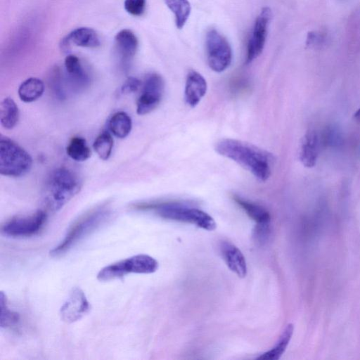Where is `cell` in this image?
<instances>
[{
  "label": "cell",
  "instance_id": "6da1fadb",
  "mask_svg": "<svg viewBox=\"0 0 360 360\" xmlns=\"http://www.w3.org/2000/svg\"><path fill=\"white\" fill-rule=\"evenodd\" d=\"M215 150L238 164L261 181H266L271 176V154L252 143L224 139L216 143Z\"/></svg>",
  "mask_w": 360,
  "mask_h": 360
},
{
  "label": "cell",
  "instance_id": "7a4b0ae2",
  "mask_svg": "<svg viewBox=\"0 0 360 360\" xmlns=\"http://www.w3.org/2000/svg\"><path fill=\"white\" fill-rule=\"evenodd\" d=\"M81 189V182L72 171L65 167L53 170L49 176L44 189V200L52 211L60 210Z\"/></svg>",
  "mask_w": 360,
  "mask_h": 360
},
{
  "label": "cell",
  "instance_id": "3957f363",
  "mask_svg": "<svg viewBox=\"0 0 360 360\" xmlns=\"http://www.w3.org/2000/svg\"><path fill=\"white\" fill-rule=\"evenodd\" d=\"M140 207L152 209L165 219L195 224L207 231H213L217 227L214 219L207 212L181 203L162 202L141 205Z\"/></svg>",
  "mask_w": 360,
  "mask_h": 360
},
{
  "label": "cell",
  "instance_id": "277c9868",
  "mask_svg": "<svg viewBox=\"0 0 360 360\" xmlns=\"http://www.w3.org/2000/svg\"><path fill=\"white\" fill-rule=\"evenodd\" d=\"M32 166L30 155L8 137L0 139V173L19 177L27 174Z\"/></svg>",
  "mask_w": 360,
  "mask_h": 360
},
{
  "label": "cell",
  "instance_id": "5b68a950",
  "mask_svg": "<svg viewBox=\"0 0 360 360\" xmlns=\"http://www.w3.org/2000/svg\"><path fill=\"white\" fill-rule=\"evenodd\" d=\"M105 209H98L75 223L60 243L50 251L52 257H59L68 251L82 238L100 226L109 217Z\"/></svg>",
  "mask_w": 360,
  "mask_h": 360
},
{
  "label": "cell",
  "instance_id": "8992f818",
  "mask_svg": "<svg viewBox=\"0 0 360 360\" xmlns=\"http://www.w3.org/2000/svg\"><path fill=\"white\" fill-rule=\"evenodd\" d=\"M158 268V261L153 257L139 254L122 259L101 269L97 274L100 281H108L131 274H152Z\"/></svg>",
  "mask_w": 360,
  "mask_h": 360
},
{
  "label": "cell",
  "instance_id": "52a82bcc",
  "mask_svg": "<svg viewBox=\"0 0 360 360\" xmlns=\"http://www.w3.org/2000/svg\"><path fill=\"white\" fill-rule=\"evenodd\" d=\"M205 49L209 67L216 72L224 71L232 60V51L226 39L214 29L205 37Z\"/></svg>",
  "mask_w": 360,
  "mask_h": 360
},
{
  "label": "cell",
  "instance_id": "ba28073f",
  "mask_svg": "<svg viewBox=\"0 0 360 360\" xmlns=\"http://www.w3.org/2000/svg\"><path fill=\"white\" fill-rule=\"evenodd\" d=\"M46 213L43 210L11 219L1 227V233L9 237H28L38 233L46 220Z\"/></svg>",
  "mask_w": 360,
  "mask_h": 360
},
{
  "label": "cell",
  "instance_id": "9c48e42d",
  "mask_svg": "<svg viewBox=\"0 0 360 360\" xmlns=\"http://www.w3.org/2000/svg\"><path fill=\"white\" fill-rule=\"evenodd\" d=\"M164 88V80L160 75H148L143 83L141 94L137 100V114L143 115L154 110L162 100Z\"/></svg>",
  "mask_w": 360,
  "mask_h": 360
},
{
  "label": "cell",
  "instance_id": "30bf717a",
  "mask_svg": "<svg viewBox=\"0 0 360 360\" xmlns=\"http://www.w3.org/2000/svg\"><path fill=\"white\" fill-rule=\"evenodd\" d=\"M271 18V11L268 7L263 8L257 17L248 44L247 63L252 62L262 52Z\"/></svg>",
  "mask_w": 360,
  "mask_h": 360
},
{
  "label": "cell",
  "instance_id": "8fae6325",
  "mask_svg": "<svg viewBox=\"0 0 360 360\" xmlns=\"http://www.w3.org/2000/svg\"><path fill=\"white\" fill-rule=\"evenodd\" d=\"M89 309L90 304L84 292L76 287L72 290L68 298L61 306L60 315L64 322L72 323L79 320Z\"/></svg>",
  "mask_w": 360,
  "mask_h": 360
},
{
  "label": "cell",
  "instance_id": "7c38bea8",
  "mask_svg": "<svg viewBox=\"0 0 360 360\" xmlns=\"http://www.w3.org/2000/svg\"><path fill=\"white\" fill-rule=\"evenodd\" d=\"M65 82L75 91H81L89 84V77L79 58L75 55L66 56L64 62Z\"/></svg>",
  "mask_w": 360,
  "mask_h": 360
},
{
  "label": "cell",
  "instance_id": "4fadbf2b",
  "mask_svg": "<svg viewBox=\"0 0 360 360\" xmlns=\"http://www.w3.org/2000/svg\"><path fill=\"white\" fill-rule=\"evenodd\" d=\"M320 135L315 130H309L302 138L300 150L302 164L311 168L316 164L321 146Z\"/></svg>",
  "mask_w": 360,
  "mask_h": 360
},
{
  "label": "cell",
  "instance_id": "5bb4252c",
  "mask_svg": "<svg viewBox=\"0 0 360 360\" xmlns=\"http://www.w3.org/2000/svg\"><path fill=\"white\" fill-rule=\"evenodd\" d=\"M207 85L205 78L195 70L190 71L186 77L184 98L187 105L196 106L205 95Z\"/></svg>",
  "mask_w": 360,
  "mask_h": 360
},
{
  "label": "cell",
  "instance_id": "9a60e30c",
  "mask_svg": "<svg viewBox=\"0 0 360 360\" xmlns=\"http://www.w3.org/2000/svg\"><path fill=\"white\" fill-rule=\"evenodd\" d=\"M220 250L222 257L230 270L238 277H245L247 264L242 252L235 245L228 241L221 242Z\"/></svg>",
  "mask_w": 360,
  "mask_h": 360
},
{
  "label": "cell",
  "instance_id": "2e32d148",
  "mask_svg": "<svg viewBox=\"0 0 360 360\" xmlns=\"http://www.w3.org/2000/svg\"><path fill=\"white\" fill-rule=\"evenodd\" d=\"M115 42L119 54L124 61L133 58L137 51L138 39L130 30H120L115 35Z\"/></svg>",
  "mask_w": 360,
  "mask_h": 360
},
{
  "label": "cell",
  "instance_id": "e0dca14e",
  "mask_svg": "<svg viewBox=\"0 0 360 360\" xmlns=\"http://www.w3.org/2000/svg\"><path fill=\"white\" fill-rule=\"evenodd\" d=\"M64 41L86 48H96L101 44L100 38L96 31L86 27L75 29L69 33Z\"/></svg>",
  "mask_w": 360,
  "mask_h": 360
},
{
  "label": "cell",
  "instance_id": "ac0fdd59",
  "mask_svg": "<svg viewBox=\"0 0 360 360\" xmlns=\"http://www.w3.org/2000/svg\"><path fill=\"white\" fill-rule=\"evenodd\" d=\"M233 198L257 224H270L271 216L264 207L238 195H234Z\"/></svg>",
  "mask_w": 360,
  "mask_h": 360
},
{
  "label": "cell",
  "instance_id": "d6986e66",
  "mask_svg": "<svg viewBox=\"0 0 360 360\" xmlns=\"http://www.w3.org/2000/svg\"><path fill=\"white\" fill-rule=\"evenodd\" d=\"M44 91V82L36 77L25 80L19 86L18 96L25 103H31L39 98Z\"/></svg>",
  "mask_w": 360,
  "mask_h": 360
},
{
  "label": "cell",
  "instance_id": "ffe728a7",
  "mask_svg": "<svg viewBox=\"0 0 360 360\" xmlns=\"http://www.w3.org/2000/svg\"><path fill=\"white\" fill-rule=\"evenodd\" d=\"M294 326L289 323L286 326L279 337L275 346L270 350L261 354L257 359L259 360H278L285 352L293 334Z\"/></svg>",
  "mask_w": 360,
  "mask_h": 360
},
{
  "label": "cell",
  "instance_id": "44dd1931",
  "mask_svg": "<svg viewBox=\"0 0 360 360\" xmlns=\"http://www.w3.org/2000/svg\"><path fill=\"white\" fill-rule=\"evenodd\" d=\"M19 110L15 101L11 98H5L0 104V122L4 128L13 129L18 123Z\"/></svg>",
  "mask_w": 360,
  "mask_h": 360
},
{
  "label": "cell",
  "instance_id": "7402d4cb",
  "mask_svg": "<svg viewBox=\"0 0 360 360\" xmlns=\"http://www.w3.org/2000/svg\"><path fill=\"white\" fill-rule=\"evenodd\" d=\"M110 130L117 138L123 139L128 136L132 127V122L129 115L120 111L115 113L108 124Z\"/></svg>",
  "mask_w": 360,
  "mask_h": 360
},
{
  "label": "cell",
  "instance_id": "603a6c76",
  "mask_svg": "<svg viewBox=\"0 0 360 360\" xmlns=\"http://www.w3.org/2000/svg\"><path fill=\"white\" fill-rule=\"evenodd\" d=\"M164 1L174 14L176 27L183 28L191 11L189 1L188 0H164Z\"/></svg>",
  "mask_w": 360,
  "mask_h": 360
},
{
  "label": "cell",
  "instance_id": "cb8c5ba5",
  "mask_svg": "<svg viewBox=\"0 0 360 360\" xmlns=\"http://www.w3.org/2000/svg\"><path fill=\"white\" fill-rule=\"evenodd\" d=\"M66 153L71 159L77 162L85 161L91 155L86 140L79 136L72 138L66 148Z\"/></svg>",
  "mask_w": 360,
  "mask_h": 360
},
{
  "label": "cell",
  "instance_id": "d4e9b609",
  "mask_svg": "<svg viewBox=\"0 0 360 360\" xmlns=\"http://www.w3.org/2000/svg\"><path fill=\"white\" fill-rule=\"evenodd\" d=\"M7 302L6 295L1 291L0 292V326L1 328L15 327L20 321L19 314L10 309Z\"/></svg>",
  "mask_w": 360,
  "mask_h": 360
},
{
  "label": "cell",
  "instance_id": "484cf974",
  "mask_svg": "<svg viewBox=\"0 0 360 360\" xmlns=\"http://www.w3.org/2000/svg\"><path fill=\"white\" fill-rule=\"evenodd\" d=\"M93 147L101 159L108 160L113 147V139L111 134L107 131L101 132L94 141Z\"/></svg>",
  "mask_w": 360,
  "mask_h": 360
},
{
  "label": "cell",
  "instance_id": "4316f807",
  "mask_svg": "<svg viewBox=\"0 0 360 360\" xmlns=\"http://www.w3.org/2000/svg\"><path fill=\"white\" fill-rule=\"evenodd\" d=\"M63 83V75L60 70L58 68L54 69L50 76L49 84L53 94L59 99H64L65 98Z\"/></svg>",
  "mask_w": 360,
  "mask_h": 360
},
{
  "label": "cell",
  "instance_id": "83f0119b",
  "mask_svg": "<svg viewBox=\"0 0 360 360\" xmlns=\"http://www.w3.org/2000/svg\"><path fill=\"white\" fill-rule=\"evenodd\" d=\"M321 137V141L326 146H334L340 142V134L335 127L326 128Z\"/></svg>",
  "mask_w": 360,
  "mask_h": 360
},
{
  "label": "cell",
  "instance_id": "f1b7e54d",
  "mask_svg": "<svg viewBox=\"0 0 360 360\" xmlns=\"http://www.w3.org/2000/svg\"><path fill=\"white\" fill-rule=\"evenodd\" d=\"M124 8L134 16L141 15L146 8V0H124Z\"/></svg>",
  "mask_w": 360,
  "mask_h": 360
},
{
  "label": "cell",
  "instance_id": "f546056e",
  "mask_svg": "<svg viewBox=\"0 0 360 360\" xmlns=\"http://www.w3.org/2000/svg\"><path fill=\"white\" fill-rule=\"evenodd\" d=\"M271 233L270 224H257L254 230V238L259 243H265Z\"/></svg>",
  "mask_w": 360,
  "mask_h": 360
},
{
  "label": "cell",
  "instance_id": "4dcf8cb0",
  "mask_svg": "<svg viewBox=\"0 0 360 360\" xmlns=\"http://www.w3.org/2000/svg\"><path fill=\"white\" fill-rule=\"evenodd\" d=\"M326 35L320 32L312 31L307 34L306 45L309 47L318 46L324 43Z\"/></svg>",
  "mask_w": 360,
  "mask_h": 360
},
{
  "label": "cell",
  "instance_id": "1f68e13d",
  "mask_svg": "<svg viewBox=\"0 0 360 360\" xmlns=\"http://www.w3.org/2000/svg\"><path fill=\"white\" fill-rule=\"evenodd\" d=\"M141 86V82L134 77L127 78L121 87L122 94H128L136 92Z\"/></svg>",
  "mask_w": 360,
  "mask_h": 360
},
{
  "label": "cell",
  "instance_id": "d6a6232c",
  "mask_svg": "<svg viewBox=\"0 0 360 360\" xmlns=\"http://www.w3.org/2000/svg\"><path fill=\"white\" fill-rule=\"evenodd\" d=\"M354 118L356 122H360V108L354 114Z\"/></svg>",
  "mask_w": 360,
  "mask_h": 360
}]
</instances>
